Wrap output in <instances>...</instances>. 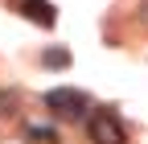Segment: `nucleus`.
<instances>
[{"instance_id": "1", "label": "nucleus", "mask_w": 148, "mask_h": 144, "mask_svg": "<svg viewBox=\"0 0 148 144\" xmlns=\"http://www.w3.org/2000/svg\"><path fill=\"white\" fill-rule=\"evenodd\" d=\"M45 107L62 119H78V115H86L90 99L82 91H74V86H53V91H45Z\"/></svg>"}, {"instance_id": "3", "label": "nucleus", "mask_w": 148, "mask_h": 144, "mask_svg": "<svg viewBox=\"0 0 148 144\" xmlns=\"http://www.w3.org/2000/svg\"><path fill=\"white\" fill-rule=\"evenodd\" d=\"M12 8L21 12V16H29L33 25H45V29L58 21V8H53L49 0H12Z\"/></svg>"}, {"instance_id": "2", "label": "nucleus", "mask_w": 148, "mask_h": 144, "mask_svg": "<svg viewBox=\"0 0 148 144\" xmlns=\"http://www.w3.org/2000/svg\"><path fill=\"white\" fill-rule=\"evenodd\" d=\"M90 140L95 144H127V132H123V123L111 115V111H90Z\"/></svg>"}, {"instance_id": "5", "label": "nucleus", "mask_w": 148, "mask_h": 144, "mask_svg": "<svg viewBox=\"0 0 148 144\" xmlns=\"http://www.w3.org/2000/svg\"><path fill=\"white\" fill-rule=\"evenodd\" d=\"M66 62H70L66 49H49V53H45V66H66Z\"/></svg>"}, {"instance_id": "6", "label": "nucleus", "mask_w": 148, "mask_h": 144, "mask_svg": "<svg viewBox=\"0 0 148 144\" xmlns=\"http://www.w3.org/2000/svg\"><path fill=\"white\" fill-rule=\"evenodd\" d=\"M8 103H12V95H8V91H0V115H8Z\"/></svg>"}, {"instance_id": "4", "label": "nucleus", "mask_w": 148, "mask_h": 144, "mask_svg": "<svg viewBox=\"0 0 148 144\" xmlns=\"http://www.w3.org/2000/svg\"><path fill=\"white\" fill-rule=\"evenodd\" d=\"M29 140H37V144H58V132H53V128H29Z\"/></svg>"}]
</instances>
